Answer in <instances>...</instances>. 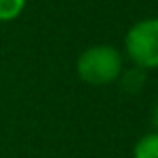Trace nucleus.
<instances>
[{
  "label": "nucleus",
  "instance_id": "obj_2",
  "mask_svg": "<svg viewBox=\"0 0 158 158\" xmlns=\"http://www.w3.org/2000/svg\"><path fill=\"white\" fill-rule=\"evenodd\" d=\"M124 47L137 69H158V17L132 24L126 32Z\"/></svg>",
  "mask_w": 158,
  "mask_h": 158
},
{
  "label": "nucleus",
  "instance_id": "obj_6",
  "mask_svg": "<svg viewBox=\"0 0 158 158\" xmlns=\"http://www.w3.org/2000/svg\"><path fill=\"white\" fill-rule=\"evenodd\" d=\"M154 126H156V132H158V103L154 107Z\"/></svg>",
  "mask_w": 158,
  "mask_h": 158
},
{
  "label": "nucleus",
  "instance_id": "obj_5",
  "mask_svg": "<svg viewBox=\"0 0 158 158\" xmlns=\"http://www.w3.org/2000/svg\"><path fill=\"white\" fill-rule=\"evenodd\" d=\"M26 0H0V22H13L24 11Z\"/></svg>",
  "mask_w": 158,
  "mask_h": 158
},
{
  "label": "nucleus",
  "instance_id": "obj_4",
  "mask_svg": "<svg viewBox=\"0 0 158 158\" xmlns=\"http://www.w3.org/2000/svg\"><path fill=\"white\" fill-rule=\"evenodd\" d=\"M122 88L126 92H139L145 83V71L143 69H131V71H122Z\"/></svg>",
  "mask_w": 158,
  "mask_h": 158
},
{
  "label": "nucleus",
  "instance_id": "obj_1",
  "mask_svg": "<svg viewBox=\"0 0 158 158\" xmlns=\"http://www.w3.org/2000/svg\"><path fill=\"white\" fill-rule=\"evenodd\" d=\"M122 53L111 45H94L77 58V75L83 83L107 85L122 75Z\"/></svg>",
  "mask_w": 158,
  "mask_h": 158
},
{
  "label": "nucleus",
  "instance_id": "obj_3",
  "mask_svg": "<svg viewBox=\"0 0 158 158\" xmlns=\"http://www.w3.org/2000/svg\"><path fill=\"white\" fill-rule=\"evenodd\" d=\"M132 158H158V132L143 135L132 148Z\"/></svg>",
  "mask_w": 158,
  "mask_h": 158
}]
</instances>
